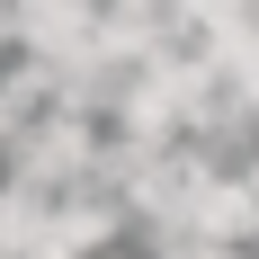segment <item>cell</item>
Masks as SVG:
<instances>
[{
    "label": "cell",
    "mask_w": 259,
    "mask_h": 259,
    "mask_svg": "<svg viewBox=\"0 0 259 259\" xmlns=\"http://www.w3.org/2000/svg\"><path fill=\"white\" fill-rule=\"evenodd\" d=\"M197 241H214L224 259L259 241V197H250V179H214V188H206V206H197Z\"/></svg>",
    "instance_id": "1"
},
{
    "label": "cell",
    "mask_w": 259,
    "mask_h": 259,
    "mask_svg": "<svg viewBox=\"0 0 259 259\" xmlns=\"http://www.w3.org/2000/svg\"><path fill=\"white\" fill-rule=\"evenodd\" d=\"M241 179H250V197H259V152H250V170H241Z\"/></svg>",
    "instance_id": "2"
}]
</instances>
